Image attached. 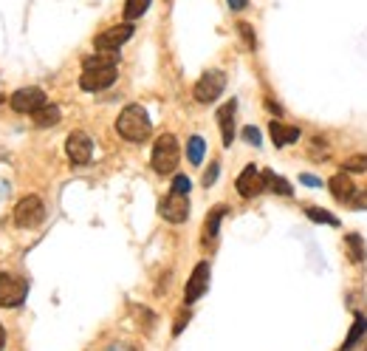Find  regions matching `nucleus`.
<instances>
[{"label":"nucleus","instance_id":"c85d7f7f","mask_svg":"<svg viewBox=\"0 0 367 351\" xmlns=\"http://www.w3.org/2000/svg\"><path fill=\"white\" fill-rule=\"evenodd\" d=\"M243 139H246L249 144H260V131L255 125H246L243 128Z\"/></svg>","mask_w":367,"mask_h":351},{"label":"nucleus","instance_id":"5701e85b","mask_svg":"<svg viewBox=\"0 0 367 351\" xmlns=\"http://www.w3.org/2000/svg\"><path fill=\"white\" fill-rule=\"evenodd\" d=\"M305 216H308L311 221H317V224H330V227H339V218H336L333 213H325V210H319V207H305Z\"/></svg>","mask_w":367,"mask_h":351},{"label":"nucleus","instance_id":"bb28decb","mask_svg":"<svg viewBox=\"0 0 367 351\" xmlns=\"http://www.w3.org/2000/svg\"><path fill=\"white\" fill-rule=\"evenodd\" d=\"M348 207H353V210H367V190H364V193H359V190H356Z\"/></svg>","mask_w":367,"mask_h":351},{"label":"nucleus","instance_id":"0eeeda50","mask_svg":"<svg viewBox=\"0 0 367 351\" xmlns=\"http://www.w3.org/2000/svg\"><path fill=\"white\" fill-rule=\"evenodd\" d=\"M159 213L170 224H184V221L190 218V198L184 196V193L170 190V196H164L161 204H159Z\"/></svg>","mask_w":367,"mask_h":351},{"label":"nucleus","instance_id":"1a4fd4ad","mask_svg":"<svg viewBox=\"0 0 367 351\" xmlns=\"http://www.w3.org/2000/svg\"><path fill=\"white\" fill-rule=\"evenodd\" d=\"M9 105L17 113H34V111H40L46 105V91H43V88H20V91L12 94Z\"/></svg>","mask_w":367,"mask_h":351},{"label":"nucleus","instance_id":"2f4dec72","mask_svg":"<svg viewBox=\"0 0 367 351\" xmlns=\"http://www.w3.org/2000/svg\"><path fill=\"white\" fill-rule=\"evenodd\" d=\"M108 351H136L130 343H113V345H108Z\"/></svg>","mask_w":367,"mask_h":351},{"label":"nucleus","instance_id":"f3484780","mask_svg":"<svg viewBox=\"0 0 367 351\" xmlns=\"http://www.w3.org/2000/svg\"><path fill=\"white\" fill-rule=\"evenodd\" d=\"M364 332H367V317H364V314H356L353 326H350V332H348V340L342 343V348H339V351H353V345L364 337Z\"/></svg>","mask_w":367,"mask_h":351},{"label":"nucleus","instance_id":"f03ea898","mask_svg":"<svg viewBox=\"0 0 367 351\" xmlns=\"http://www.w3.org/2000/svg\"><path fill=\"white\" fill-rule=\"evenodd\" d=\"M116 131H119L121 139L139 144V142H144L150 136L152 125H150V116H147V111L141 105H128L116 116Z\"/></svg>","mask_w":367,"mask_h":351},{"label":"nucleus","instance_id":"4be33fe9","mask_svg":"<svg viewBox=\"0 0 367 351\" xmlns=\"http://www.w3.org/2000/svg\"><path fill=\"white\" fill-rule=\"evenodd\" d=\"M150 9V0H125V23L139 20Z\"/></svg>","mask_w":367,"mask_h":351},{"label":"nucleus","instance_id":"f8f14e48","mask_svg":"<svg viewBox=\"0 0 367 351\" xmlns=\"http://www.w3.org/2000/svg\"><path fill=\"white\" fill-rule=\"evenodd\" d=\"M206 286H209V263L201 260L198 267L192 269L190 281H187V289H184V301H187V306L206 295Z\"/></svg>","mask_w":367,"mask_h":351},{"label":"nucleus","instance_id":"4468645a","mask_svg":"<svg viewBox=\"0 0 367 351\" xmlns=\"http://www.w3.org/2000/svg\"><path fill=\"white\" fill-rule=\"evenodd\" d=\"M235 111H237V99L224 102L221 111H218V125H221V133H224V144H226V148L235 142Z\"/></svg>","mask_w":367,"mask_h":351},{"label":"nucleus","instance_id":"6ab92c4d","mask_svg":"<svg viewBox=\"0 0 367 351\" xmlns=\"http://www.w3.org/2000/svg\"><path fill=\"white\" fill-rule=\"evenodd\" d=\"M263 182H266V187H268V190H274L277 196H291V193H294V190H291V184L283 179V176H274L271 170H266V173H263Z\"/></svg>","mask_w":367,"mask_h":351},{"label":"nucleus","instance_id":"39448f33","mask_svg":"<svg viewBox=\"0 0 367 351\" xmlns=\"http://www.w3.org/2000/svg\"><path fill=\"white\" fill-rule=\"evenodd\" d=\"M46 218V204L40 196H23L14 207V224L23 229H32L37 224H43Z\"/></svg>","mask_w":367,"mask_h":351},{"label":"nucleus","instance_id":"aec40b11","mask_svg":"<svg viewBox=\"0 0 367 351\" xmlns=\"http://www.w3.org/2000/svg\"><path fill=\"white\" fill-rule=\"evenodd\" d=\"M204 156H206V142H204V136H190V142H187V159L192 164H201Z\"/></svg>","mask_w":367,"mask_h":351},{"label":"nucleus","instance_id":"f704fd0d","mask_svg":"<svg viewBox=\"0 0 367 351\" xmlns=\"http://www.w3.org/2000/svg\"><path fill=\"white\" fill-rule=\"evenodd\" d=\"M364 351H367V348H364Z\"/></svg>","mask_w":367,"mask_h":351},{"label":"nucleus","instance_id":"a211bd4d","mask_svg":"<svg viewBox=\"0 0 367 351\" xmlns=\"http://www.w3.org/2000/svg\"><path fill=\"white\" fill-rule=\"evenodd\" d=\"M224 216H226V207H215V210H212V213L206 216V224H204V241H206V244H209V241H215Z\"/></svg>","mask_w":367,"mask_h":351},{"label":"nucleus","instance_id":"9b49d317","mask_svg":"<svg viewBox=\"0 0 367 351\" xmlns=\"http://www.w3.org/2000/svg\"><path fill=\"white\" fill-rule=\"evenodd\" d=\"M235 187H237V193L243 196V198H255V196H260L263 190H266V182H263V173L255 167V164H249V167H243V173L237 176V182H235Z\"/></svg>","mask_w":367,"mask_h":351},{"label":"nucleus","instance_id":"2eb2a0df","mask_svg":"<svg viewBox=\"0 0 367 351\" xmlns=\"http://www.w3.org/2000/svg\"><path fill=\"white\" fill-rule=\"evenodd\" d=\"M268 133H271V139H274L277 148H286V144H294L299 139V128H288V125H283L277 120L268 125Z\"/></svg>","mask_w":367,"mask_h":351},{"label":"nucleus","instance_id":"72a5a7b5","mask_svg":"<svg viewBox=\"0 0 367 351\" xmlns=\"http://www.w3.org/2000/svg\"><path fill=\"white\" fill-rule=\"evenodd\" d=\"M3 345H6V332H3V326H0V351H3Z\"/></svg>","mask_w":367,"mask_h":351},{"label":"nucleus","instance_id":"cd10ccee","mask_svg":"<svg viewBox=\"0 0 367 351\" xmlns=\"http://www.w3.org/2000/svg\"><path fill=\"white\" fill-rule=\"evenodd\" d=\"M190 187H192V184H190L187 176H175V182H172V190H175V193H184V196H187Z\"/></svg>","mask_w":367,"mask_h":351},{"label":"nucleus","instance_id":"b1692460","mask_svg":"<svg viewBox=\"0 0 367 351\" xmlns=\"http://www.w3.org/2000/svg\"><path fill=\"white\" fill-rule=\"evenodd\" d=\"M342 170H345V173H364V170H367V153H359V156L345 159Z\"/></svg>","mask_w":367,"mask_h":351},{"label":"nucleus","instance_id":"7c9ffc66","mask_svg":"<svg viewBox=\"0 0 367 351\" xmlns=\"http://www.w3.org/2000/svg\"><path fill=\"white\" fill-rule=\"evenodd\" d=\"M299 182H302V184H308V187H319V179H317V176H308V173H302V176H299Z\"/></svg>","mask_w":367,"mask_h":351},{"label":"nucleus","instance_id":"412c9836","mask_svg":"<svg viewBox=\"0 0 367 351\" xmlns=\"http://www.w3.org/2000/svg\"><path fill=\"white\" fill-rule=\"evenodd\" d=\"M345 244H348V255H350L356 263H361V260L367 258V252H364V238H361V236L350 232V236L345 238Z\"/></svg>","mask_w":367,"mask_h":351},{"label":"nucleus","instance_id":"ddd939ff","mask_svg":"<svg viewBox=\"0 0 367 351\" xmlns=\"http://www.w3.org/2000/svg\"><path fill=\"white\" fill-rule=\"evenodd\" d=\"M328 190H330V196H333L336 201L350 204L353 193H356V182L342 170V173H336V176H330V179H328Z\"/></svg>","mask_w":367,"mask_h":351},{"label":"nucleus","instance_id":"393cba45","mask_svg":"<svg viewBox=\"0 0 367 351\" xmlns=\"http://www.w3.org/2000/svg\"><path fill=\"white\" fill-rule=\"evenodd\" d=\"M237 32H240L243 40H246V48H249V51L257 48V40H255V32H252V26H249V23H237Z\"/></svg>","mask_w":367,"mask_h":351},{"label":"nucleus","instance_id":"c756f323","mask_svg":"<svg viewBox=\"0 0 367 351\" xmlns=\"http://www.w3.org/2000/svg\"><path fill=\"white\" fill-rule=\"evenodd\" d=\"M187 320H190V312H181V314H178V323L172 326V334H181V329L187 326Z\"/></svg>","mask_w":367,"mask_h":351},{"label":"nucleus","instance_id":"423d86ee","mask_svg":"<svg viewBox=\"0 0 367 351\" xmlns=\"http://www.w3.org/2000/svg\"><path fill=\"white\" fill-rule=\"evenodd\" d=\"M224 88H226V74H224V71H218V68H212V71H206V74L195 82L192 97H195V102L209 105V102H215V99L221 97Z\"/></svg>","mask_w":367,"mask_h":351},{"label":"nucleus","instance_id":"20e7f679","mask_svg":"<svg viewBox=\"0 0 367 351\" xmlns=\"http://www.w3.org/2000/svg\"><path fill=\"white\" fill-rule=\"evenodd\" d=\"M28 295V281L14 275V272H0V306L14 309L26 301Z\"/></svg>","mask_w":367,"mask_h":351},{"label":"nucleus","instance_id":"a878e982","mask_svg":"<svg viewBox=\"0 0 367 351\" xmlns=\"http://www.w3.org/2000/svg\"><path fill=\"white\" fill-rule=\"evenodd\" d=\"M218 173H221V164H218V162L209 164L206 173H204V187H212V184H215V182H218Z\"/></svg>","mask_w":367,"mask_h":351},{"label":"nucleus","instance_id":"473e14b6","mask_svg":"<svg viewBox=\"0 0 367 351\" xmlns=\"http://www.w3.org/2000/svg\"><path fill=\"white\" fill-rule=\"evenodd\" d=\"M246 3H249V0H229V9L240 12V9H246Z\"/></svg>","mask_w":367,"mask_h":351},{"label":"nucleus","instance_id":"6e6552de","mask_svg":"<svg viewBox=\"0 0 367 351\" xmlns=\"http://www.w3.org/2000/svg\"><path fill=\"white\" fill-rule=\"evenodd\" d=\"M130 37H133V23H121V26H113L108 32L97 35L94 46H97V51H119Z\"/></svg>","mask_w":367,"mask_h":351},{"label":"nucleus","instance_id":"dca6fc26","mask_svg":"<svg viewBox=\"0 0 367 351\" xmlns=\"http://www.w3.org/2000/svg\"><path fill=\"white\" fill-rule=\"evenodd\" d=\"M32 116H34V125H37V128H51V125H57L59 120H63V113H59V105H48V102H46L40 111H34Z\"/></svg>","mask_w":367,"mask_h":351},{"label":"nucleus","instance_id":"f257e3e1","mask_svg":"<svg viewBox=\"0 0 367 351\" xmlns=\"http://www.w3.org/2000/svg\"><path fill=\"white\" fill-rule=\"evenodd\" d=\"M119 51H97L94 57H88L82 63V77H79V88L88 94H97L110 88L119 77Z\"/></svg>","mask_w":367,"mask_h":351},{"label":"nucleus","instance_id":"7ed1b4c3","mask_svg":"<svg viewBox=\"0 0 367 351\" xmlns=\"http://www.w3.org/2000/svg\"><path fill=\"white\" fill-rule=\"evenodd\" d=\"M178 156H181L178 139H175L172 133H161V136L156 139V144H152L150 164H152V170H156L159 176H170V173H175V167H178V162H181Z\"/></svg>","mask_w":367,"mask_h":351},{"label":"nucleus","instance_id":"9d476101","mask_svg":"<svg viewBox=\"0 0 367 351\" xmlns=\"http://www.w3.org/2000/svg\"><path fill=\"white\" fill-rule=\"evenodd\" d=\"M66 153L74 164H88L90 156H94V142H90V136L85 131H74L66 142Z\"/></svg>","mask_w":367,"mask_h":351}]
</instances>
